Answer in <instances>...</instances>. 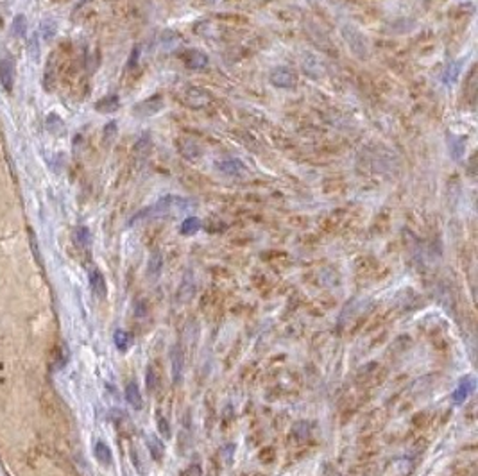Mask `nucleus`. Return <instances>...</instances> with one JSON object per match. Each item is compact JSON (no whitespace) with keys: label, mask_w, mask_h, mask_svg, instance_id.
<instances>
[{"label":"nucleus","mask_w":478,"mask_h":476,"mask_svg":"<svg viewBox=\"0 0 478 476\" xmlns=\"http://www.w3.org/2000/svg\"><path fill=\"white\" fill-rule=\"evenodd\" d=\"M192 206H195V202L190 201V199L179 197V195H165V197L158 199V202H154L153 206H149V208L136 213V215L133 217L131 224L138 222V220H142V219H147V217H163V215H169V213L186 212Z\"/></svg>","instance_id":"obj_1"},{"label":"nucleus","mask_w":478,"mask_h":476,"mask_svg":"<svg viewBox=\"0 0 478 476\" xmlns=\"http://www.w3.org/2000/svg\"><path fill=\"white\" fill-rule=\"evenodd\" d=\"M342 36L346 39L347 47L351 49V52L357 57H365L367 56V45H365V38L353 27V25H344L342 27Z\"/></svg>","instance_id":"obj_2"},{"label":"nucleus","mask_w":478,"mask_h":476,"mask_svg":"<svg viewBox=\"0 0 478 476\" xmlns=\"http://www.w3.org/2000/svg\"><path fill=\"white\" fill-rule=\"evenodd\" d=\"M165 106V100H163L161 95H154L151 99H146L142 102L135 104L133 106V115L136 117H153V115L159 113Z\"/></svg>","instance_id":"obj_3"},{"label":"nucleus","mask_w":478,"mask_h":476,"mask_svg":"<svg viewBox=\"0 0 478 476\" xmlns=\"http://www.w3.org/2000/svg\"><path fill=\"white\" fill-rule=\"evenodd\" d=\"M183 102L192 110H202L212 102V97H210L208 92L201 88H188L183 95Z\"/></svg>","instance_id":"obj_4"},{"label":"nucleus","mask_w":478,"mask_h":476,"mask_svg":"<svg viewBox=\"0 0 478 476\" xmlns=\"http://www.w3.org/2000/svg\"><path fill=\"white\" fill-rule=\"evenodd\" d=\"M269 81L271 85L278 86V88H292L298 82V77L287 68H274L269 75Z\"/></svg>","instance_id":"obj_5"},{"label":"nucleus","mask_w":478,"mask_h":476,"mask_svg":"<svg viewBox=\"0 0 478 476\" xmlns=\"http://www.w3.org/2000/svg\"><path fill=\"white\" fill-rule=\"evenodd\" d=\"M170 365H172L174 383H179L181 378H183V369H184V355H183L181 344H176V346L170 349Z\"/></svg>","instance_id":"obj_6"},{"label":"nucleus","mask_w":478,"mask_h":476,"mask_svg":"<svg viewBox=\"0 0 478 476\" xmlns=\"http://www.w3.org/2000/svg\"><path fill=\"white\" fill-rule=\"evenodd\" d=\"M0 85L6 92H11L14 85V63L11 57H4L0 61Z\"/></svg>","instance_id":"obj_7"},{"label":"nucleus","mask_w":478,"mask_h":476,"mask_svg":"<svg viewBox=\"0 0 478 476\" xmlns=\"http://www.w3.org/2000/svg\"><path fill=\"white\" fill-rule=\"evenodd\" d=\"M215 167L220 174H226V176H244V172H245V165L240 159H235V158H227V159H222V161H217Z\"/></svg>","instance_id":"obj_8"},{"label":"nucleus","mask_w":478,"mask_h":476,"mask_svg":"<svg viewBox=\"0 0 478 476\" xmlns=\"http://www.w3.org/2000/svg\"><path fill=\"white\" fill-rule=\"evenodd\" d=\"M179 152L183 158L186 159H199L202 154V147L201 143H199L197 140H194V138H183L179 143Z\"/></svg>","instance_id":"obj_9"},{"label":"nucleus","mask_w":478,"mask_h":476,"mask_svg":"<svg viewBox=\"0 0 478 476\" xmlns=\"http://www.w3.org/2000/svg\"><path fill=\"white\" fill-rule=\"evenodd\" d=\"M475 390V380H473L471 376H466L464 380H461V383H459V387L453 390V401L457 403V405H461V403H464L466 399L469 398V394Z\"/></svg>","instance_id":"obj_10"},{"label":"nucleus","mask_w":478,"mask_h":476,"mask_svg":"<svg viewBox=\"0 0 478 476\" xmlns=\"http://www.w3.org/2000/svg\"><path fill=\"white\" fill-rule=\"evenodd\" d=\"M126 399H128V403L135 410H142L143 398H142V392H140L138 385H136L135 381H129V383L126 385Z\"/></svg>","instance_id":"obj_11"},{"label":"nucleus","mask_w":478,"mask_h":476,"mask_svg":"<svg viewBox=\"0 0 478 476\" xmlns=\"http://www.w3.org/2000/svg\"><path fill=\"white\" fill-rule=\"evenodd\" d=\"M90 286H92L93 294L97 297H106V279L100 274V271H92L90 272Z\"/></svg>","instance_id":"obj_12"},{"label":"nucleus","mask_w":478,"mask_h":476,"mask_svg":"<svg viewBox=\"0 0 478 476\" xmlns=\"http://www.w3.org/2000/svg\"><path fill=\"white\" fill-rule=\"evenodd\" d=\"M146 385H147V390H149L151 394H156V392H158L159 385H161V376H159V369L156 365H149V367H147Z\"/></svg>","instance_id":"obj_13"},{"label":"nucleus","mask_w":478,"mask_h":476,"mask_svg":"<svg viewBox=\"0 0 478 476\" xmlns=\"http://www.w3.org/2000/svg\"><path fill=\"white\" fill-rule=\"evenodd\" d=\"M147 446H149V453L153 457L154 462H161L163 457H165V448H163V442L159 441L156 435H149L147 437Z\"/></svg>","instance_id":"obj_14"},{"label":"nucleus","mask_w":478,"mask_h":476,"mask_svg":"<svg viewBox=\"0 0 478 476\" xmlns=\"http://www.w3.org/2000/svg\"><path fill=\"white\" fill-rule=\"evenodd\" d=\"M208 65V56L201 50H190L186 54V67L199 70V68H204Z\"/></svg>","instance_id":"obj_15"},{"label":"nucleus","mask_w":478,"mask_h":476,"mask_svg":"<svg viewBox=\"0 0 478 476\" xmlns=\"http://www.w3.org/2000/svg\"><path fill=\"white\" fill-rule=\"evenodd\" d=\"M118 108H120V100H118L117 95L104 97V99H100L99 102L95 104V110L99 111V113H115Z\"/></svg>","instance_id":"obj_16"},{"label":"nucleus","mask_w":478,"mask_h":476,"mask_svg":"<svg viewBox=\"0 0 478 476\" xmlns=\"http://www.w3.org/2000/svg\"><path fill=\"white\" fill-rule=\"evenodd\" d=\"M161 268H163V256L158 253H153L149 258V263H147V276H149L151 279H156L159 274H161Z\"/></svg>","instance_id":"obj_17"},{"label":"nucleus","mask_w":478,"mask_h":476,"mask_svg":"<svg viewBox=\"0 0 478 476\" xmlns=\"http://www.w3.org/2000/svg\"><path fill=\"white\" fill-rule=\"evenodd\" d=\"M93 453H95V459L99 460L102 466H110L111 460H113V455H111V449L108 448L106 442L99 441L95 444V449H93Z\"/></svg>","instance_id":"obj_18"},{"label":"nucleus","mask_w":478,"mask_h":476,"mask_svg":"<svg viewBox=\"0 0 478 476\" xmlns=\"http://www.w3.org/2000/svg\"><path fill=\"white\" fill-rule=\"evenodd\" d=\"M450 140L451 141H448V147H450L451 156H453V159H461L462 156H464V151H466L464 138L462 136H450Z\"/></svg>","instance_id":"obj_19"},{"label":"nucleus","mask_w":478,"mask_h":476,"mask_svg":"<svg viewBox=\"0 0 478 476\" xmlns=\"http://www.w3.org/2000/svg\"><path fill=\"white\" fill-rule=\"evenodd\" d=\"M202 227L201 220L197 219V217H188V219L183 220V224H181V235H184V237H190V235H195L199 230Z\"/></svg>","instance_id":"obj_20"},{"label":"nucleus","mask_w":478,"mask_h":476,"mask_svg":"<svg viewBox=\"0 0 478 476\" xmlns=\"http://www.w3.org/2000/svg\"><path fill=\"white\" fill-rule=\"evenodd\" d=\"M113 340H115V346H117L118 351H128L129 346H131V342H133L131 335H129L128 332H124V329H117V332H115Z\"/></svg>","instance_id":"obj_21"},{"label":"nucleus","mask_w":478,"mask_h":476,"mask_svg":"<svg viewBox=\"0 0 478 476\" xmlns=\"http://www.w3.org/2000/svg\"><path fill=\"white\" fill-rule=\"evenodd\" d=\"M461 68H462V61H455V63H450V67L446 68V72H444V82L446 85H453L455 81L459 79V75H461Z\"/></svg>","instance_id":"obj_22"},{"label":"nucleus","mask_w":478,"mask_h":476,"mask_svg":"<svg viewBox=\"0 0 478 476\" xmlns=\"http://www.w3.org/2000/svg\"><path fill=\"white\" fill-rule=\"evenodd\" d=\"M25 31H27V20H25V16H24V14H18V16H14L13 29H11V32H13L16 38H20V36L25 34Z\"/></svg>","instance_id":"obj_23"},{"label":"nucleus","mask_w":478,"mask_h":476,"mask_svg":"<svg viewBox=\"0 0 478 476\" xmlns=\"http://www.w3.org/2000/svg\"><path fill=\"white\" fill-rule=\"evenodd\" d=\"M47 127H49V131L54 134H61L65 131L63 120L57 117V115H49V117H47Z\"/></svg>","instance_id":"obj_24"},{"label":"nucleus","mask_w":478,"mask_h":476,"mask_svg":"<svg viewBox=\"0 0 478 476\" xmlns=\"http://www.w3.org/2000/svg\"><path fill=\"white\" fill-rule=\"evenodd\" d=\"M74 238H75V243H77L79 247H88L90 245V231H88V227H85V226H81V227H77L75 230V233H74Z\"/></svg>","instance_id":"obj_25"},{"label":"nucleus","mask_w":478,"mask_h":476,"mask_svg":"<svg viewBox=\"0 0 478 476\" xmlns=\"http://www.w3.org/2000/svg\"><path fill=\"white\" fill-rule=\"evenodd\" d=\"M156 424H158V431L163 435V437L165 439L172 437V430H170V424H169V421H167V417H163L161 413H158Z\"/></svg>","instance_id":"obj_26"},{"label":"nucleus","mask_w":478,"mask_h":476,"mask_svg":"<svg viewBox=\"0 0 478 476\" xmlns=\"http://www.w3.org/2000/svg\"><path fill=\"white\" fill-rule=\"evenodd\" d=\"M102 136H104V143L110 145L111 141L115 140V136H117V122H110V123H108V126L104 127Z\"/></svg>","instance_id":"obj_27"},{"label":"nucleus","mask_w":478,"mask_h":476,"mask_svg":"<svg viewBox=\"0 0 478 476\" xmlns=\"http://www.w3.org/2000/svg\"><path fill=\"white\" fill-rule=\"evenodd\" d=\"M135 149H136V152H138L140 156L147 154V152H149V149H151V136H149V134H143V136L138 140V143H136Z\"/></svg>","instance_id":"obj_28"},{"label":"nucleus","mask_w":478,"mask_h":476,"mask_svg":"<svg viewBox=\"0 0 478 476\" xmlns=\"http://www.w3.org/2000/svg\"><path fill=\"white\" fill-rule=\"evenodd\" d=\"M274 449L273 448H263L262 451H260V455H258V459L262 460V464H271V462H274Z\"/></svg>","instance_id":"obj_29"},{"label":"nucleus","mask_w":478,"mask_h":476,"mask_svg":"<svg viewBox=\"0 0 478 476\" xmlns=\"http://www.w3.org/2000/svg\"><path fill=\"white\" fill-rule=\"evenodd\" d=\"M181 476H202V469L199 464H190V466L181 473Z\"/></svg>","instance_id":"obj_30"},{"label":"nucleus","mask_w":478,"mask_h":476,"mask_svg":"<svg viewBox=\"0 0 478 476\" xmlns=\"http://www.w3.org/2000/svg\"><path fill=\"white\" fill-rule=\"evenodd\" d=\"M138 56H140V47H135V49H133V52H131V59H129V65H128L129 68H131L133 65H136V61H138Z\"/></svg>","instance_id":"obj_31"}]
</instances>
